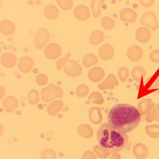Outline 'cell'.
<instances>
[{
	"label": "cell",
	"mask_w": 159,
	"mask_h": 159,
	"mask_svg": "<svg viewBox=\"0 0 159 159\" xmlns=\"http://www.w3.org/2000/svg\"><path fill=\"white\" fill-rule=\"evenodd\" d=\"M36 80L39 85H44L48 82V78L43 74H39L37 76Z\"/></svg>",
	"instance_id": "d6a6232c"
},
{
	"label": "cell",
	"mask_w": 159,
	"mask_h": 159,
	"mask_svg": "<svg viewBox=\"0 0 159 159\" xmlns=\"http://www.w3.org/2000/svg\"><path fill=\"white\" fill-rule=\"evenodd\" d=\"M98 56L102 60H109L113 58L115 54L114 48L109 43H105L99 48Z\"/></svg>",
	"instance_id": "30bf717a"
},
{
	"label": "cell",
	"mask_w": 159,
	"mask_h": 159,
	"mask_svg": "<svg viewBox=\"0 0 159 159\" xmlns=\"http://www.w3.org/2000/svg\"><path fill=\"white\" fill-rule=\"evenodd\" d=\"M62 51L60 45L56 43H50L44 48V53L46 57L51 60L58 59L61 55Z\"/></svg>",
	"instance_id": "8992f818"
},
{
	"label": "cell",
	"mask_w": 159,
	"mask_h": 159,
	"mask_svg": "<svg viewBox=\"0 0 159 159\" xmlns=\"http://www.w3.org/2000/svg\"><path fill=\"white\" fill-rule=\"evenodd\" d=\"M64 71L66 75L70 77H77L83 71V69L80 64L74 61L70 60L66 65L64 67Z\"/></svg>",
	"instance_id": "52a82bcc"
},
{
	"label": "cell",
	"mask_w": 159,
	"mask_h": 159,
	"mask_svg": "<svg viewBox=\"0 0 159 159\" xmlns=\"http://www.w3.org/2000/svg\"><path fill=\"white\" fill-rule=\"evenodd\" d=\"M104 38V34L102 31L96 30L93 31L90 35L89 42L92 45H99L103 42Z\"/></svg>",
	"instance_id": "ac0fdd59"
},
{
	"label": "cell",
	"mask_w": 159,
	"mask_h": 159,
	"mask_svg": "<svg viewBox=\"0 0 159 159\" xmlns=\"http://www.w3.org/2000/svg\"><path fill=\"white\" fill-rule=\"evenodd\" d=\"M70 57H71V53H68L64 57L58 60L56 64L57 68V69L60 70L64 67H65L69 61V60Z\"/></svg>",
	"instance_id": "484cf974"
},
{
	"label": "cell",
	"mask_w": 159,
	"mask_h": 159,
	"mask_svg": "<svg viewBox=\"0 0 159 159\" xmlns=\"http://www.w3.org/2000/svg\"><path fill=\"white\" fill-rule=\"evenodd\" d=\"M0 30L5 36H12L15 33L16 27L12 21L4 20L2 21L0 24Z\"/></svg>",
	"instance_id": "9a60e30c"
},
{
	"label": "cell",
	"mask_w": 159,
	"mask_h": 159,
	"mask_svg": "<svg viewBox=\"0 0 159 159\" xmlns=\"http://www.w3.org/2000/svg\"><path fill=\"white\" fill-rule=\"evenodd\" d=\"M74 16L81 21H86L91 17V13L90 9L84 5H79L76 6L73 11Z\"/></svg>",
	"instance_id": "ba28073f"
},
{
	"label": "cell",
	"mask_w": 159,
	"mask_h": 159,
	"mask_svg": "<svg viewBox=\"0 0 159 159\" xmlns=\"http://www.w3.org/2000/svg\"><path fill=\"white\" fill-rule=\"evenodd\" d=\"M83 159H97V158L93 152L87 151L84 154Z\"/></svg>",
	"instance_id": "e575fe53"
},
{
	"label": "cell",
	"mask_w": 159,
	"mask_h": 159,
	"mask_svg": "<svg viewBox=\"0 0 159 159\" xmlns=\"http://www.w3.org/2000/svg\"><path fill=\"white\" fill-rule=\"evenodd\" d=\"M111 83L115 84L116 85H117V84H118V82H117V80H116L115 76L112 75V74L109 75L108 77L107 78V79H106L105 81L100 84L98 86V87L100 89H102V90L107 89L108 87L109 84Z\"/></svg>",
	"instance_id": "d4e9b609"
},
{
	"label": "cell",
	"mask_w": 159,
	"mask_h": 159,
	"mask_svg": "<svg viewBox=\"0 0 159 159\" xmlns=\"http://www.w3.org/2000/svg\"><path fill=\"white\" fill-rule=\"evenodd\" d=\"M152 34L150 30L145 27L139 28L135 32L137 40L141 43H146L151 39Z\"/></svg>",
	"instance_id": "5bb4252c"
},
{
	"label": "cell",
	"mask_w": 159,
	"mask_h": 159,
	"mask_svg": "<svg viewBox=\"0 0 159 159\" xmlns=\"http://www.w3.org/2000/svg\"><path fill=\"white\" fill-rule=\"evenodd\" d=\"M146 74V70L141 66L135 67L132 71V78L137 82L140 81L141 77H145Z\"/></svg>",
	"instance_id": "603a6c76"
},
{
	"label": "cell",
	"mask_w": 159,
	"mask_h": 159,
	"mask_svg": "<svg viewBox=\"0 0 159 159\" xmlns=\"http://www.w3.org/2000/svg\"><path fill=\"white\" fill-rule=\"evenodd\" d=\"M29 99L30 102L31 104H36L37 102H39V93L36 90H32L30 91L29 95Z\"/></svg>",
	"instance_id": "f1b7e54d"
},
{
	"label": "cell",
	"mask_w": 159,
	"mask_h": 159,
	"mask_svg": "<svg viewBox=\"0 0 159 159\" xmlns=\"http://www.w3.org/2000/svg\"><path fill=\"white\" fill-rule=\"evenodd\" d=\"M35 62L31 57L24 56L19 59L18 68L19 70L24 73H29L33 69Z\"/></svg>",
	"instance_id": "9c48e42d"
},
{
	"label": "cell",
	"mask_w": 159,
	"mask_h": 159,
	"mask_svg": "<svg viewBox=\"0 0 159 159\" xmlns=\"http://www.w3.org/2000/svg\"><path fill=\"white\" fill-rule=\"evenodd\" d=\"M105 76V71L100 67H95L89 70L88 76L92 81L94 82L100 81Z\"/></svg>",
	"instance_id": "2e32d148"
},
{
	"label": "cell",
	"mask_w": 159,
	"mask_h": 159,
	"mask_svg": "<svg viewBox=\"0 0 159 159\" xmlns=\"http://www.w3.org/2000/svg\"><path fill=\"white\" fill-rule=\"evenodd\" d=\"M98 58L93 54H86L83 59V64L85 67H91L98 63Z\"/></svg>",
	"instance_id": "44dd1931"
},
{
	"label": "cell",
	"mask_w": 159,
	"mask_h": 159,
	"mask_svg": "<svg viewBox=\"0 0 159 159\" xmlns=\"http://www.w3.org/2000/svg\"><path fill=\"white\" fill-rule=\"evenodd\" d=\"M42 159H56V154L53 150L47 149L42 154Z\"/></svg>",
	"instance_id": "4316f807"
},
{
	"label": "cell",
	"mask_w": 159,
	"mask_h": 159,
	"mask_svg": "<svg viewBox=\"0 0 159 159\" xmlns=\"http://www.w3.org/2000/svg\"><path fill=\"white\" fill-rule=\"evenodd\" d=\"M49 31L44 28H39L35 34L34 39V46L39 50L45 48L50 41Z\"/></svg>",
	"instance_id": "3957f363"
},
{
	"label": "cell",
	"mask_w": 159,
	"mask_h": 159,
	"mask_svg": "<svg viewBox=\"0 0 159 159\" xmlns=\"http://www.w3.org/2000/svg\"></svg>",
	"instance_id": "d590c367"
},
{
	"label": "cell",
	"mask_w": 159,
	"mask_h": 159,
	"mask_svg": "<svg viewBox=\"0 0 159 159\" xmlns=\"http://www.w3.org/2000/svg\"><path fill=\"white\" fill-rule=\"evenodd\" d=\"M118 75L122 81H125L129 75V70L125 67H121L118 70Z\"/></svg>",
	"instance_id": "83f0119b"
},
{
	"label": "cell",
	"mask_w": 159,
	"mask_h": 159,
	"mask_svg": "<svg viewBox=\"0 0 159 159\" xmlns=\"http://www.w3.org/2000/svg\"><path fill=\"white\" fill-rule=\"evenodd\" d=\"M139 2L143 7L148 8L151 7L154 4L155 1L153 0H140Z\"/></svg>",
	"instance_id": "836d02e7"
},
{
	"label": "cell",
	"mask_w": 159,
	"mask_h": 159,
	"mask_svg": "<svg viewBox=\"0 0 159 159\" xmlns=\"http://www.w3.org/2000/svg\"><path fill=\"white\" fill-rule=\"evenodd\" d=\"M105 1L103 0H93L91 3V9L93 16L95 18H98L101 15V7Z\"/></svg>",
	"instance_id": "ffe728a7"
},
{
	"label": "cell",
	"mask_w": 159,
	"mask_h": 159,
	"mask_svg": "<svg viewBox=\"0 0 159 159\" xmlns=\"http://www.w3.org/2000/svg\"><path fill=\"white\" fill-rule=\"evenodd\" d=\"M1 62L2 66L11 69L17 65V58L15 55L12 53H4L1 56Z\"/></svg>",
	"instance_id": "8fae6325"
},
{
	"label": "cell",
	"mask_w": 159,
	"mask_h": 159,
	"mask_svg": "<svg viewBox=\"0 0 159 159\" xmlns=\"http://www.w3.org/2000/svg\"><path fill=\"white\" fill-rule=\"evenodd\" d=\"M143 52L139 46L133 45L129 47L127 51L128 59L132 62H137L140 61L143 57Z\"/></svg>",
	"instance_id": "4fadbf2b"
},
{
	"label": "cell",
	"mask_w": 159,
	"mask_h": 159,
	"mask_svg": "<svg viewBox=\"0 0 159 159\" xmlns=\"http://www.w3.org/2000/svg\"><path fill=\"white\" fill-rule=\"evenodd\" d=\"M149 58L151 61L154 63L159 62V50H155L150 53Z\"/></svg>",
	"instance_id": "1f68e13d"
},
{
	"label": "cell",
	"mask_w": 159,
	"mask_h": 159,
	"mask_svg": "<svg viewBox=\"0 0 159 159\" xmlns=\"http://www.w3.org/2000/svg\"><path fill=\"white\" fill-rule=\"evenodd\" d=\"M120 19L123 22L134 23L137 19V13L129 8H125L120 13Z\"/></svg>",
	"instance_id": "7c38bea8"
},
{
	"label": "cell",
	"mask_w": 159,
	"mask_h": 159,
	"mask_svg": "<svg viewBox=\"0 0 159 159\" xmlns=\"http://www.w3.org/2000/svg\"><path fill=\"white\" fill-rule=\"evenodd\" d=\"M107 120L114 130L126 134L136 128L141 120V115L138 109L134 106L118 104L110 110Z\"/></svg>",
	"instance_id": "6da1fadb"
},
{
	"label": "cell",
	"mask_w": 159,
	"mask_h": 159,
	"mask_svg": "<svg viewBox=\"0 0 159 159\" xmlns=\"http://www.w3.org/2000/svg\"><path fill=\"white\" fill-rule=\"evenodd\" d=\"M57 2L61 9L66 11H70L72 9L74 5V2L73 1L71 0H67V1L58 0Z\"/></svg>",
	"instance_id": "cb8c5ba5"
},
{
	"label": "cell",
	"mask_w": 159,
	"mask_h": 159,
	"mask_svg": "<svg viewBox=\"0 0 159 159\" xmlns=\"http://www.w3.org/2000/svg\"><path fill=\"white\" fill-rule=\"evenodd\" d=\"M43 13L46 18L51 20H55L60 16V11L56 6L47 5L43 10Z\"/></svg>",
	"instance_id": "e0dca14e"
},
{
	"label": "cell",
	"mask_w": 159,
	"mask_h": 159,
	"mask_svg": "<svg viewBox=\"0 0 159 159\" xmlns=\"http://www.w3.org/2000/svg\"><path fill=\"white\" fill-rule=\"evenodd\" d=\"M88 87L85 85H80L78 87L77 90V94L79 96L85 97L88 93Z\"/></svg>",
	"instance_id": "4dcf8cb0"
},
{
	"label": "cell",
	"mask_w": 159,
	"mask_h": 159,
	"mask_svg": "<svg viewBox=\"0 0 159 159\" xmlns=\"http://www.w3.org/2000/svg\"><path fill=\"white\" fill-rule=\"evenodd\" d=\"M134 155L139 159H145L148 155V151L144 145L138 144L134 147L133 149Z\"/></svg>",
	"instance_id": "d6986e66"
},
{
	"label": "cell",
	"mask_w": 159,
	"mask_h": 159,
	"mask_svg": "<svg viewBox=\"0 0 159 159\" xmlns=\"http://www.w3.org/2000/svg\"><path fill=\"white\" fill-rule=\"evenodd\" d=\"M140 23L142 25L148 27L153 31L159 29L157 16L152 12L148 11L143 14L140 18Z\"/></svg>",
	"instance_id": "5b68a950"
},
{
	"label": "cell",
	"mask_w": 159,
	"mask_h": 159,
	"mask_svg": "<svg viewBox=\"0 0 159 159\" xmlns=\"http://www.w3.org/2000/svg\"><path fill=\"white\" fill-rule=\"evenodd\" d=\"M89 99L92 100L94 103L97 104H101L103 102V97L99 93L94 92L92 93L89 97Z\"/></svg>",
	"instance_id": "f546056e"
},
{
	"label": "cell",
	"mask_w": 159,
	"mask_h": 159,
	"mask_svg": "<svg viewBox=\"0 0 159 159\" xmlns=\"http://www.w3.org/2000/svg\"><path fill=\"white\" fill-rule=\"evenodd\" d=\"M97 138L100 147L112 153L122 150L129 141L126 134L116 131L107 123L99 126L97 132Z\"/></svg>",
	"instance_id": "7a4b0ae2"
},
{
	"label": "cell",
	"mask_w": 159,
	"mask_h": 159,
	"mask_svg": "<svg viewBox=\"0 0 159 159\" xmlns=\"http://www.w3.org/2000/svg\"><path fill=\"white\" fill-rule=\"evenodd\" d=\"M63 93L60 87L51 84L46 88L43 89L42 96L43 100L49 102L56 98H59L63 97Z\"/></svg>",
	"instance_id": "277c9868"
},
{
	"label": "cell",
	"mask_w": 159,
	"mask_h": 159,
	"mask_svg": "<svg viewBox=\"0 0 159 159\" xmlns=\"http://www.w3.org/2000/svg\"><path fill=\"white\" fill-rule=\"evenodd\" d=\"M101 25L102 27L106 30H111L115 26V21L109 16H105L101 20Z\"/></svg>",
	"instance_id": "7402d4cb"
}]
</instances>
